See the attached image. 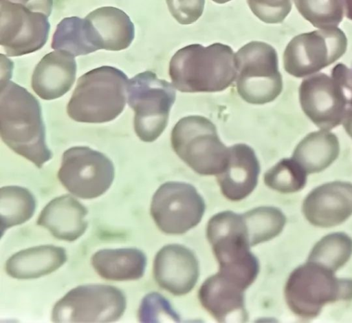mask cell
I'll use <instances>...</instances> for the list:
<instances>
[{
    "label": "cell",
    "instance_id": "6da1fadb",
    "mask_svg": "<svg viewBox=\"0 0 352 323\" xmlns=\"http://www.w3.org/2000/svg\"><path fill=\"white\" fill-rule=\"evenodd\" d=\"M0 134L7 146L38 168L52 157L45 142L39 102L25 88L10 81L1 84Z\"/></svg>",
    "mask_w": 352,
    "mask_h": 323
},
{
    "label": "cell",
    "instance_id": "7a4b0ae2",
    "mask_svg": "<svg viewBox=\"0 0 352 323\" xmlns=\"http://www.w3.org/2000/svg\"><path fill=\"white\" fill-rule=\"evenodd\" d=\"M168 72L172 84L180 92L223 91L236 80L235 54L221 43L207 47L190 44L172 56Z\"/></svg>",
    "mask_w": 352,
    "mask_h": 323
},
{
    "label": "cell",
    "instance_id": "3957f363",
    "mask_svg": "<svg viewBox=\"0 0 352 323\" xmlns=\"http://www.w3.org/2000/svg\"><path fill=\"white\" fill-rule=\"evenodd\" d=\"M127 76L120 70L104 65L82 75L67 104V112L80 123H102L117 118L127 97Z\"/></svg>",
    "mask_w": 352,
    "mask_h": 323
},
{
    "label": "cell",
    "instance_id": "277c9868",
    "mask_svg": "<svg viewBox=\"0 0 352 323\" xmlns=\"http://www.w3.org/2000/svg\"><path fill=\"white\" fill-rule=\"evenodd\" d=\"M284 295L293 313L311 320L328 304L352 300V279L338 278L325 267L307 261L290 273Z\"/></svg>",
    "mask_w": 352,
    "mask_h": 323
},
{
    "label": "cell",
    "instance_id": "5b68a950",
    "mask_svg": "<svg viewBox=\"0 0 352 323\" xmlns=\"http://www.w3.org/2000/svg\"><path fill=\"white\" fill-rule=\"evenodd\" d=\"M207 238L219 264V273L244 289L255 280L259 264L250 252L242 215L230 211L219 213L209 220Z\"/></svg>",
    "mask_w": 352,
    "mask_h": 323
},
{
    "label": "cell",
    "instance_id": "8992f818",
    "mask_svg": "<svg viewBox=\"0 0 352 323\" xmlns=\"http://www.w3.org/2000/svg\"><path fill=\"white\" fill-rule=\"evenodd\" d=\"M171 145L176 154L201 175H217L225 168L228 147L219 139L216 126L201 116L181 118L172 129Z\"/></svg>",
    "mask_w": 352,
    "mask_h": 323
},
{
    "label": "cell",
    "instance_id": "52a82bcc",
    "mask_svg": "<svg viewBox=\"0 0 352 323\" xmlns=\"http://www.w3.org/2000/svg\"><path fill=\"white\" fill-rule=\"evenodd\" d=\"M236 85L246 102L263 105L275 100L283 90L278 54L272 45L253 41L235 53Z\"/></svg>",
    "mask_w": 352,
    "mask_h": 323
},
{
    "label": "cell",
    "instance_id": "ba28073f",
    "mask_svg": "<svg viewBox=\"0 0 352 323\" xmlns=\"http://www.w3.org/2000/svg\"><path fill=\"white\" fill-rule=\"evenodd\" d=\"M127 102L135 112L134 129L144 142L155 140L165 129L175 101L173 84L145 71L129 80Z\"/></svg>",
    "mask_w": 352,
    "mask_h": 323
},
{
    "label": "cell",
    "instance_id": "9c48e42d",
    "mask_svg": "<svg viewBox=\"0 0 352 323\" xmlns=\"http://www.w3.org/2000/svg\"><path fill=\"white\" fill-rule=\"evenodd\" d=\"M126 306L123 292L101 284L78 286L54 306V322H112L119 320Z\"/></svg>",
    "mask_w": 352,
    "mask_h": 323
},
{
    "label": "cell",
    "instance_id": "30bf717a",
    "mask_svg": "<svg viewBox=\"0 0 352 323\" xmlns=\"http://www.w3.org/2000/svg\"><path fill=\"white\" fill-rule=\"evenodd\" d=\"M300 107L318 128L331 130L342 124L352 107V91L335 74L318 72L301 81L298 88Z\"/></svg>",
    "mask_w": 352,
    "mask_h": 323
},
{
    "label": "cell",
    "instance_id": "8fae6325",
    "mask_svg": "<svg viewBox=\"0 0 352 323\" xmlns=\"http://www.w3.org/2000/svg\"><path fill=\"white\" fill-rule=\"evenodd\" d=\"M114 176L111 160L104 154L85 146L66 150L58 171V178L63 187L82 199H93L104 194Z\"/></svg>",
    "mask_w": 352,
    "mask_h": 323
},
{
    "label": "cell",
    "instance_id": "7c38bea8",
    "mask_svg": "<svg viewBox=\"0 0 352 323\" xmlns=\"http://www.w3.org/2000/svg\"><path fill=\"white\" fill-rule=\"evenodd\" d=\"M150 209L153 220L162 231L181 234L200 222L205 202L192 185L167 182L154 194Z\"/></svg>",
    "mask_w": 352,
    "mask_h": 323
},
{
    "label": "cell",
    "instance_id": "4fadbf2b",
    "mask_svg": "<svg viewBox=\"0 0 352 323\" xmlns=\"http://www.w3.org/2000/svg\"><path fill=\"white\" fill-rule=\"evenodd\" d=\"M48 16L26 6L0 0V44L8 56L34 52L46 43Z\"/></svg>",
    "mask_w": 352,
    "mask_h": 323
},
{
    "label": "cell",
    "instance_id": "5bb4252c",
    "mask_svg": "<svg viewBox=\"0 0 352 323\" xmlns=\"http://www.w3.org/2000/svg\"><path fill=\"white\" fill-rule=\"evenodd\" d=\"M302 211L312 225L338 226L352 215V183L336 180L313 189L305 198Z\"/></svg>",
    "mask_w": 352,
    "mask_h": 323
},
{
    "label": "cell",
    "instance_id": "9a60e30c",
    "mask_svg": "<svg viewBox=\"0 0 352 323\" xmlns=\"http://www.w3.org/2000/svg\"><path fill=\"white\" fill-rule=\"evenodd\" d=\"M199 264L194 253L180 244H168L156 254L153 275L157 283L175 295L190 292L199 277Z\"/></svg>",
    "mask_w": 352,
    "mask_h": 323
},
{
    "label": "cell",
    "instance_id": "2e32d148",
    "mask_svg": "<svg viewBox=\"0 0 352 323\" xmlns=\"http://www.w3.org/2000/svg\"><path fill=\"white\" fill-rule=\"evenodd\" d=\"M336 62L320 29L294 37L283 55L285 70L296 78L320 72Z\"/></svg>",
    "mask_w": 352,
    "mask_h": 323
},
{
    "label": "cell",
    "instance_id": "e0dca14e",
    "mask_svg": "<svg viewBox=\"0 0 352 323\" xmlns=\"http://www.w3.org/2000/svg\"><path fill=\"white\" fill-rule=\"evenodd\" d=\"M84 19L87 38L94 52L100 49L124 50L134 39V25L129 17L119 8L101 7L91 11Z\"/></svg>",
    "mask_w": 352,
    "mask_h": 323
},
{
    "label": "cell",
    "instance_id": "ac0fdd59",
    "mask_svg": "<svg viewBox=\"0 0 352 323\" xmlns=\"http://www.w3.org/2000/svg\"><path fill=\"white\" fill-rule=\"evenodd\" d=\"M260 164L254 149L239 143L228 147V158L223 170L217 175L222 194L233 201L248 196L255 189Z\"/></svg>",
    "mask_w": 352,
    "mask_h": 323
},
{
    "label": "cell",
    "instance_id": "d6986e66",
    "mask_svg": "<svg viewBox=\"0 0 352 323\" xmlns=\"http://www.w3.org/2000/svg\"><path fill=\"white\" fill-rule=\"evenodd\" d=\"M244 289L218 272L209 277L199 290L201 305L218 322H244Z\"/></svg>",
    "mask_w": 352,
    "mask_h": 323
},
{
    "label": "cell",
    "instance_id": "ffe728a7",
    "mask_svg": "<svg viewBox=\"0 0 352 323\" xmlns=\"http://www.w3.org/2000/svg\"><path fill=\"white\" fill-rule=\"evenodd\" d=\"M74 56L64 50L45 54L35 67L31 85L42 99L53 100L66 94L76 79Z\"/></svg>",
    "mask_w": 352,
    "mask_h": 323
},
{
    "label": "cell",
    "instance_id": "44dd1931",
    "mask_svg": "<svg viewBox=\"0 0 352 323\" xmlns=\"http://www.w3.org/2000/svg\"><path fill=\"white\" fill-rule=\"evenodd\" d=\"M87 208L73 196L67 194L49 202L41 211L37 225L47 229L56 238L72 242L87 228L85 219Z\"/></svg>",
    "mask_w": 352,
    "mask_h": 323
},
{
    "label": "cell",
    "instance_id": "7402d4cb",
    "mask_svg": "<svg viewBox=\"0 0 352 323\" xmlns=\"http://www.w3.org/2000/svg\"><path fill=\"white\" fill-rule=\"evenodd\" d=\"M66 251L60 247L43 244L21 250L5 264L6 273L21 280L34 279L52 273L67 261Z\"/></svg>",
    "mask_w": 352,
    "mask_h": 323
},
{
    "label": "cell",
    "instance_id": "603a6c76",
    "mask_svg": "<svg viewBox=\"0 0 352 323\" xmlns=\"http://www.w3.org/2000/svg\"><path fill=\"white\" fill-rule=\"evenodd\" d=\"M91 262L96 273L105 280H135L144 275L146 258L135 248L104 249L92 256Z\"/></svg>",
    "mask_w": 352,
    "mask_h": 323
},
{
    "label": "cell",
    "instance_id": "cb8c5ba5",
    "mask_svg": "<svg viewBox=\"0 0 352 323\" xmlns=\"http://www.w3.org/2000/svg\"><path fill=\"white\" fill-rule=\"evenodd\" d=\"M340 152L338 136L331 130L319 129L300 140L292 157L309 175L325 170L337 160Z\"/></svg>",
    "mask_w": 352,
    "mask_h": 323
},
{
    "label": "cell",
    "instance_id": "d4e9b609",
    "mask_svg": "<svg viewBox=\"0 0 352 323\" xmlns=\"http://www.w3.org/2000/svg\"><path fill=\"white\" fill-rule=\"evenodd\" d=\"M36 209V200L26 188L2 187L0 189V220L1 236L8 229L29 220Z\"/></svg>",
    "mask_w": 352,
    "mask_h": 323
},
{
    "label": "cell",
    "instance_id": "484cf974",
    "mask_svg": "<svg viewBox=\"0 0 352 323\" xmlns=\"http://www.w3.org/2000/svg\"><path fill=\"white\" fill-rule=\"evenodd\" d=\"M250 247L268 241L283 231L286 217L278 208L260 207L242 215Z\"/></svg>",
    "mask_w": 352,
    "mask_h": 323
},
{
    "label": "cell",
    "instance_id": "4316f807",
    "mask_svg": "<svg viewBox=\"0 0 352 323\" xmlns=\"http://www.w3.org/2000/svg\"><path fill=\"white\" fill-rule=\"evenodd\" d=\"M352 256V238L346 233L323 236L311 249L307 261L318 263L333 272L342 267Z\"/></svg>",
    "mask_w": 352,
    "mask_h": 323
},
{
    "label": "cell",
    "instance_id": "83f0119b",
    "mask_svg": "<svg viewBox=\"0 0 352 323\" xmlns=\"http://www.w3.org/2000/svg\"><path fill=\"white\" fill-rule=\"evenodd\" d=\"M51 46L74 56L94 52L87 39L85 20L77 17L65 18L57 25Z\"/></svg>",
    "mask_w": 352,
    "mask_h": 323
},
{
    "label": "cell",
    "instance_id": "f1b7e54d",
    "mask_svg": "<svg viewBox=\"0 0 352 323\" xmlns=\"http://www.w3.org/2000/svg\"><path fill=\"white\" fill-rule=\"evenodd\" d=\"M307 173L292 156L279 160L264 174L265 184L282 194L302 190L307 184Z\"/></svg>",
    "mask_w": 352,
    "mask_h": 323
},
{
    "label": "cell",
    "instance_id": "f546056e",
    "mask_svg": "<svg viewBox=\"0 0 352 323\" xmlns=\"http://www.w3.org/2000/svg\"><path fill=\"white\" fill-rule=\"evenodd\" d=\"M299 14L316 29L339 26L344 17L342 0H292Z\"/></svg>",
    "mask_w": 352,
    "mask_h": 323
},
{
    "label": "cell",
    "instance_id": "4dcf8cb0",
    "mask_svg": "<svg viewBox=\"0 0 352 323\" xmlns=\"http://www.w3.org/2000/svg\"><path fill=\"white\" fill-rule=\"evenodd\" d=\"M252 13L265 23H282L290 13L292 0H247Z\"/></svg>",
    "mask_w": 352,
    "mask_h": 323
},
{
    "label": "cell",
    "instance_id": "1f68e13d",
    "mask_svg": "<svg viewBox=\"0 0 352 323\" xmlns=\"http://www.w3.org/2000/svg\"><path fill=\"white\" fill-rule=\"evenodd\" d=\"M138 318L142 322H162V320L177 321L178 317L168 302L158 293H151L142 300L138 310Z\"/></svg>",
    "mask_w": 352,
    "mask_h": 323
},
{
    "label": "cell",
    "instance_id": "d6a6232c",
    "mask_svg": "<svg viewBox=\"0 0 352 323\" xmlns=\"http://www.w3.org/2000/svg\"><path fill=\"white\" fill-rule=\"evenodd\" d=\"M173 17L180 24H192L202 15L205 0H166Z\"/></svg>",
    "mask_w": 352,
    "mask_h": 323
},
{
    "label": "cell",
    "instance_id": "836d02e7",
    "mask_svg": "<svg viewBox=\"0 0 352 323\" xmlns=\"http://www.w3.org/2000/svg\"><path fill=\"white\" fill-rule=\"evenodd\" d=\"M13 3L22 4L30 10L41 12L50 16L53 6V0H7Z\"/></svg>",
    "mask_w": 352,
    "mask_h": 323
},
{
    "label": "cell",
    "instance_id": "e575fe53",
    "mask_svg": "<svg viewBox=\"0 0 352 323\" xmlns=\"http://www.w3.org/2000/svg\"><path fill=\"white\" fill-rule=\"evenodd\" d=\"M341 125L347 135L352 139V107L347 109Z\"/></svg>",
    "mask_w": 352,
    "mask_h": 323
},
{
    "label": "cell",
    "instance_id": "d590c367",
    "mask_svg": "<svg viewBox=\"0 0 352 323\" xmlns=\"http://www.w3.org/2000/svg\"><path fill=\"white\" fill-rule=\"evenodd\" d=\"M344 17L352 21V0H342Z\"/></svg>",
    "mask_w": 352,
    "mask_h": 323
},
{
    "label": "cell",
    "instance_id": "8d00e7d4",
    "mask_svg": "<svg viewBox=\"0 0 352 323\" xmlns=\"http://www.w3.org/2000/svg\"><path fill=\"white\" fill-rule=\"evenodd\" d=\"M212 1L217 3L222 4V3H226L228 1H230L231 0H212Z\"/></svg>",
    "mask_w": 352,
    "mask_h": 323
}]
</instances>
